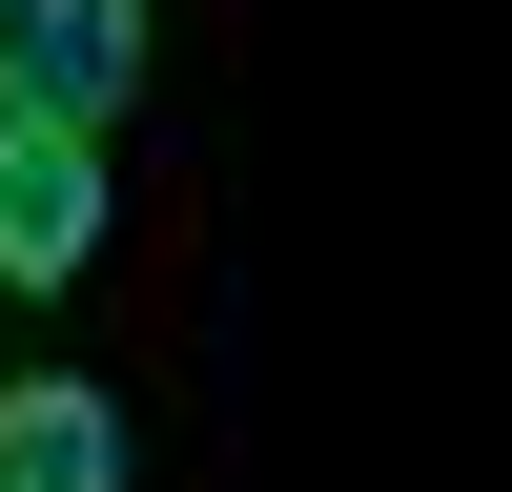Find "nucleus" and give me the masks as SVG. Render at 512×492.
Segmentation results:
<instances>
[{
  "label": "nucleus",
  "mask_w": 512,
  "mask_h": 492,
  "mask_svg": "<svg viewBox=\"0 0 512 492\" xmlns=\"http://www.w3.org/2000/svg\"><path fill=\"white\" fill-rule=\"evenodd\" d=\"M0 492H144V410L82 390V369H21L0 390Z\"/></svg>",
  "instance_id": "3"
},
{
  "label": "nucleus",
  "mask_w": 512,
  "mask_h": 492,
  "mask_svg": "<svg viewBox=\"0 0 512 492\" xmlns=\"http://www.w3.org/2000/svg\"><path fill=\"white\" fill-rule=\"evenodd\" d=\"M144 62H164L144 0H0V123H82V144H123Z\"/></svg>",
  "instance_id": "1"
},
{
  "label": "nucleus",
  "mask_w": 512,
  "mask_h": 492,
  "mask_svg": "<svg viewBox=\"0 0 512 492\" xmlns=\"http://www.w3.org/2000/svg\"><path fill=\"white\" fill-rule=\"evenodd\" d=\"M82 246H103V144L82 123H0V287H82Z\"/></svg>",
  "instance_id": "2"
}]
</instances>
